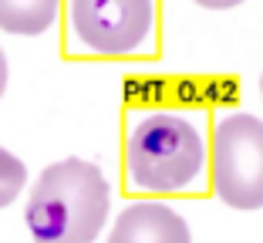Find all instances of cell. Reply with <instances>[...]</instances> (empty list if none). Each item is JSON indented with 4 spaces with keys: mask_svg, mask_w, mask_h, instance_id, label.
<instances>
[{
    "mask_svg": "<svg viewBox=\"0 0 263 243\" xmlns=\"http://www.w3.org/2000/svg\"><path fill=\"white\" fill-rule=\"evenodd\" d=\"M108 210L111 189L98 165L61 159L37 176L24 220L37 243H95Z\"/></svg>",
    "mask_w": 263,
    "mask_h": 243,
    "instance_id": "1",
    "label": "cell"
},
{
    "mask_svg": "<svg viewBox=\"0 0 263 243\" xmlns=\"http://www.w3.org/2000/svg\"><path fill=\"white\" fill-rule=\"evenodd\" d=\"M206 165V142L186 115L148 111L125 142V169L135 189L182 193L196 186Z\"/></svg>",
    "mask_w": 263,
    "mask_h": 243,
    "instance_id": "2",
    "label": "cell"
},
{
    "mask_svg": "<svg viewBox=\"0 0 263 243\" xmlns=\"http://www.w3.org/2000/svg\"><path fill=\"white\" fill-rule=\"evenodd\" d=\"M213 186L233 210L263 206V122L250 111H230L213 135Z\"/></svg>",
    "mask_w": 263,
    "mask_h": 243,
    "instance_id": "3",
    "label": "cell"
},
{
    "mask_svg": "<svg viewBox=\"0 0 263 243\" xmlns=\"http://www.w3.org/2000/svg\"><path fill=\"white\" fill-rule=\"evenodd\" d=\"M68 21L78 44L91 54H132L152 34V0H68Z\"/></svg>",
    "mask_w": 263,
    "mask_h": 243,
    "instance_id": "4",
    "label": "cell"
},
{
    "mask_svg": "<svg viewBox=\"0 0 263 243\" xmlns=\"http://www.w3.org/2000/svg\"><path fill=\"white\" fill-rule=\"evenodd\" d=\"M108 243H193V233L172 206L132 203L115 220Z\"/></svg>",
    "mask_w": 263,
    "mask_h": 243,
    "instance_id": "5",
    "label": "cell"
},
{
    "mask_svg": "<svg viewBox=\"0 0 263 243\" xmlns=\"http://www.w3.org/2000/svg\"><path fill=\"white\" fill-rule=\"evenodd\" d=\"M61 0H0V27L7 34H44L58 21Z\"/></svg>",
    "mask_w": 263,
    "mask_h": 243,
    "instance_id": "6",
    "label": "cell"
},
{
    "mask_svg": "<svg viewBox=\"0 0 263 243\" xmlns=\"http://www.w3.org/2000/svg\"><path fill=\"white\" fill-rule=\"evenodd\" d=\"M24 179H27V165H24L14 152H7L4 145H0V210L10 206L17 196H21Z\"/></svg>",
    "mask_w": 263,
    "mask_h": 243,
    "instance_id": "7",
    "label": "cell"
},
{
    "mask_svg": "<svg viewBox=\"0 0 263 243\" xmlns=\"http://www.w3.org/2000/svg\"><path fill=\"white\" fill-rule=\"evenodd\" d=\"M199 7H209V10H230L236 7V4H243V0H196Z\"/></svg>",
    "mask_w": 263,
    "mask_h": 243,
    "instance_id": "8",
    "label": "cell"
},
{
    "mask_svg": "<svg viewBox=\"0 0 263 243\" xmlns=\"http://www.w3.org/2000/svg\"><path fill=\"white\" fill-rule=\"evenodd\" d=\"M4 91H7V54L0 51V98H4Z\"/></svg>",
    "mask_w": 263,
    "mask_h": 243,
    "instance_id": "9",
    "label": "cell"
},
{
    "mask_svg": "<svg viewBox=\"0 0 263 243\" xmlns=\"http://www.w3.org/2000/svg\"><path fill=\"white\" fill-rule=\"evenodd\" d=\"M260 95H263V74H260Z\"/></svg>",
    "mask_w": 263,
    "mask_h": 243,
    "instance_id": "10",
    "label": "cell"
}]
</instances>
